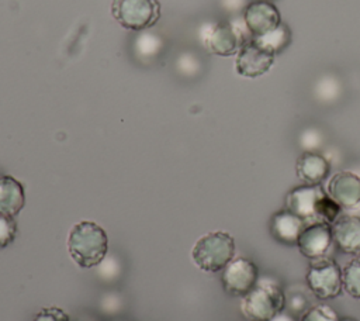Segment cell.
<instances>
[{
  "mask_svg": "<svg viewBox=\"0 0 360 321\" xmlns=\"http://www.w3.org/2000/svg\"><path fill=\"white\" fill-rule=\"evenodd\" d=\"M342 282L346 293L360 298V255L350 259L342 270Z\"/></svg>",
  "mask_w": 360,
  "mask_h": 321,
  "instance_id": "19",
  "label": "cell"
},
{
  "mask_svg": "<svg viewBox=\"0 0 360 321\" xmlns=\"http://www.w3.org/2000/svg\"><path fill=\"white\" fill-rule=\"evenodd\" d=\"M342 215V207L326 193L316 206V222L332 225Z\"/></svg>",
  "mask_w": 360,
  "mask_h": 321,
  "instance_id": "21",
  "label": "cell"
},
{
  "mask_svg": "<svg viewBox=\"0 0 360 321\" xmlns=\"http://www.w3.org/2000/svg\"><path fill=\"white\" fill-rule=\"evenodd\" d=\"M325 144V132L316 125H308L298 134V145L302 152H319Z\"/></svg>",
  "mask_w": 360,
  "mask_h": 321,
  "instance_id": "20",
  "label": "cell"
},
{
  "mask_svg": "<svg viewBox=\"0 0 360 321\" xmlns=\"http://www.w3.org/2000/svg\"><path fill=\"white\" fill-rule=\"evenodd\" d=\"M25 204V191L20 180L0 175V214L15 217Z\"/></svg>",
  "mask_w": 360,
  "mask_h": 321,
  "instance_id": "16",
  "label": "cell"
},
{
  "mask_svg": "<svg viewBox=\"0 0 360 321\" xmlns=\"http://www.w3.org/2000/svg\"><path fill=\"white\" fill-rule=\"evenodd\" d=\"M235 239L226 231H211L201 235L191 249L194 265L207 273L222 270L235 258Z\"/></svg>",
  "mask_w": 360,
  "mask_h": 321,
  "instance_id": "3",
  "label": "cell"
},
{
  "mask_svg": "<svg viewBox=\"0 0 360 321\" xmlns=\"http://www.w3.org/2000/svg\"><path fill=\"white\" fill-rule=\"evenodd\" d=\"M242 17L253 37L263 35L274 30L281 23L280 11L269 0L250 1L245 8Z\"/></svg>",
  "mask_w": 360,
  "mask_h": 321,
  "instance_id": "12",
  "label": "cell"
},
{
  "mask_svg": "<svg viewBox=\"0 0 360 321\" xmlns=\"http://www.w3.org/2000/svg\"><path fill=\"white\" fill-rule=\"evenodd\" d=\"M339 321H356V320L352 318V317H345V318H340Z\"/></svg>",
  "mask_w": 360,
  "mask_h": 321,
  "instance_id": "28",
  "label": "cell"
},
{
  "mask_svg": "<svg viewBox=\"0 0 360 321\" xmlns=\"http://www.w3.org/2000/svg\"><path fill=\"white\" fill-rule=\"evenodd\" d=\"M332 227L326 222L308 224L298 238V249L308 259L328 256L333 245Z\"/></svg>",
  "mask_w": 360,
  "mask_h": 321,
  "instance_id": "11",
  "label": "cell"
},
{
  "mask_svg": "<svg viewBox=\"0 0 360 321\" xmlns=\"http://www.w3.org/2000/svg\"><path fill=\"white\" fill-rule=\"evenodd\" d=\"M32 321H69L68 314L59 307L42 308Z\"/></svg>",
  "mask_w": 360,
  "mask_h": 321,
  "instance_id": "25",
  "label": "cell"
},
{
  "mask_svg": "<svg viewBox=\"0 0 360 321\" xmlns=\"http://www.w3.org/2000/svg\"><path fill=\"white\" fill-rule=\"evenodd\" d=\"M340 317L338 311L329 304L319 303L308 307L301 315L298 321H339Z\"/></svg>",
  "mask_w": 360,
  "mask_h": 321,
  "instance_id": "22",
  "label": "cell"
},
{
  "mask_svg": "<svg viewBox=\"0 0 360 321\" xmlns=\"http://www.w3.org/2000/svg\"><path fill=\"white\" fill-rule=\"evenodd\" d=\"M111 13L124 28L142 31L156 24L160 6L156 0H112Z\"/></svg>",
  "mask_w": 360,
  "mask_h": 321,
  "instance_id": "5",
  "label": "cell"
},
{
  "mask_svg": "<svg viewBox=\"0 0 360 321\" xmlns=\"http://www.w3.org/2000/svg\"><path fill=\"white\" fill-rule=\"evenodd\" d=\"M259 269L248 258L238 256L233 258L224 269H222V287L224 290L236 297L245 296L257 282Z\"/></svg>",
  "mask_w": 360,
  "mask_h": 321,
  "instance_id": "7",
  "label": "cell"
},
{
  "mask_svg": "<svg viewBox=\"0 0 360 321\" xmlns=\"http://www.w3.org/2000/svg\"><path fill=\"white\" fill-rule=\"evenodd\" d=\"M330 169L328 158L319 152H302L295 163V173L304 184H321Z\"/></svg>",
  "mask_w": 360,
  "mask_h": 321,
  "instance_id": "15",
  "label": "cell"
},
{
  "mask_svg": "<svg viewBox=\"0 0 360 321\" xmlns=\"http://www.w3.org/2000/svg\"><path fill=\"white\" fill-rule=\"evenodd\" d=\"M307 225L308 224L302 218L288 211L287 208L277 211L270 220V231L273 237L278 242L287 245H297L298 238Z\"/></svg>",
  "mask_w": 360,
  "mask_h": 321,
  "instance_id": "14",
  "label": "cell"
},
{
  "mask_svg": "<svg viewBox=\"0 0 360 321\" xmlns=\"http://www.w3.org/2000/svg\"><path fill=\"white\" fill-rule=\"evenodd\" d=\"M342 93H343L342 82L336 75H332V73H326L321 76L312 87V94L315 100L326 106L336 103L342 97Z\"/></svg>",
  "mask_w": 360,
  "mask_h": 321,
  "instance_id": "17",
  "label": "cell"
},
{
  "mask_svg": "<svg viewBox=\"0 0 360 321\" xmlns=\"http://www.w3.org/2000/svg\"><path fill=\"white\" fill-rule=\"evenodd\" d=\"M253 39L259 45H262L263 48L270 51L273 55H278L291 44L292 32H291L290 27L281 21L274 30H271L263 35L253 37Z\"/></svg>",
  "mask_w": 360,
  "mask_h": 321,
  "instance_id": "18",
  "label": "cell"
},
{
  "mask_svg": "<svg viewBox=\"0 0 360 321\" xmlns=\"http://www.w3.org/2000/svg\"><path fill=\"white\" fill-rule=\"evenodd\" d=\"M253 38L242 15H236L231 21L208 23L201 31L204 46L214 55L229 56Z\"/></svg>",
  "mask_w": 360,
  "mask_h": 321,
  "instance_id": "4",
  "label": "cell"
},
{
  "mask_svg": "<svg viewBox=\"0 0 360 321\" xmlns=\"http://www.w3.org/2000/svg\"><path fill=\"white\" fill-rule=\"evenodd\" d=\"M222 7L232 14H243L245 8L250 3L249 0H221Z\"/></svg>",
  "mask_w": 360,
  "mask_h": 321,
  "instance_id": "26",
  "label": "cell"
},
{
  "mask_svg": "<svg viewBox=\"0 0 360 321\" xmlns=\"http://www.w3.org/2000/svg\"><path fill=\"white\" fill-rule=\"evenodd\" d=\"M270 321H297L295 315H292L291 313H288L285 308L281 310L278 314H276Z\"/></svg>",
  "mask_w": 360,
  "mask_h": 321,
  "instance_id": "27",
  "label": "cell"
},
{
  "mask_svg": "<svg viewBox=\"0 0 360 321\" xmlns=\"http://www.w3.org/2000/svg\"><path fill=\"white\" fill-rule=\"evenodd\" d=\"M285 307V294L273 276H259L256 284L240 297V313L248 321H270Z\"/></svg>",
  "mask_w": 360,
  "mask_h": 321,
  "instance_id": "2",
  "label": "cell"
},
{
  "mask_svg": "<svg viewBox=\"0 0 360 321\" xmlns=\"http://www.w3.org/2000/svg\"><path fill=\"white\" fill-rule=\"evenodd\" d=\"M269 1H271V0H269Z\"/></svg>",
  "mask_w": 360,
  "mask_h": 321,
  "instance_id": "29",
  "label": "cell"
},
{
  "mask_svg": "<svg viewBox=\"0 0 360 321\" xmlns=\"http://www.w3.org/2000/svg\"><path fill=\"white\" fill-rule=\"evenodd\" d=\"M274 58L276 55L252 38L236 54V72L245 77H259L271 68Z\"/></svg>",
  "mask_w": 360,
  "mask_h": 321,
  "instance_id": "9",
  "label": "cell"
},
{
  "mask_svg": "<svg viewBox=\"0 0 360 321\" xmlns=\"http://www.w3.org/2000/svg\"><path fill=\"white\" fill-rule=\"evenodd\" d=\"M330 227L333 242L342 252L353 256L360 255V217L346 213Z\"/></svg>",
  "mask_w": 360,
  "mask_h": 321,
  "instance_id": "13",
  "label": "cell"
},
{
  "mask_svg": "<svg viewBox=\"0 0 360 321\" xmlns=\"http://www.w3.org/2000/svg\"><path fill=\"white\" fill-rule=\"evenodd\" d=\"M66 245L72 260L83 269L98 266L108 253L107 232L97 222L89 220L79 221L70 228Z\"/></svg>",
  "mask_w": 360,
  "mask_h": 321,
  "instance_id": "1",
  "label": "cell"
},
{
  "mask_svg": "<svg viewBox=\"0 0 360 321\" xmlns=\"http://www.w3.org/2000/svg\"><path fill=\"white\" fill-rule=\"evenodd\" d=\"M284 308L288 313H291L292 315H301L308 308L307 297L302 293H292L290 296H285V307Z\"/></svg>",
  "mask_w": 360,
  "mask_h": 321,
  "instance_id": "24",
  "label": "cell"
},
{
  "mask_svg": "<svg viewBox=\"0 0 360 321\" xmlns=\"http://www.w3.org/2000/svg\"><path fill=\"white\" fill-rule=\"evenodd\" d=\"M325 190L349 214L360 208V176L357 173L350 170L336 172L328 180Z\"/></svg>",
  "mask_w": 360,
  "mask_h": 321,
  "instance_id": "8",
  "label": "cell"
},
{
  "mask_svg": "<svg viewBox=\"0 0 360 321\" xmlns=\"http://www.w3.org/2000/svg\"><path fill=\"white\" fill-rule=\"evenodd\" d=\"M326 194V190L321 184H302L292 189L285 197V208L307 224L316 222V206L318 201Z\"/></svg>",
  "mask_w": 360,
  "mask_h": 321,
  "instance_id": "10",
  "label": "cell"
},
{
  "mask_svg": "<svg viewBox=\"0 0 360 321\" xmlns=\"http://www.w3.org/2000/svg\"><path fill=\"white\" fill-rule=\"evenodd\" d=\"M305 280L312 294L321 300L333 298L343 289L342 270L329 256L311 259Z\"/></svg>",
  "mask_w": 360,
  "mask_h": 321,
  "instance_id": "6",
  "label": "cell"
},
{
  "mask_svg": "<svg viewBox=\"0 0 360 321\" xmlns=\"http://www.w3.org/2000/svg\"><path fill=\"white\" fill-rule=\"evenodd\" d=\"M14 218L15 217L0 214V249L11 245L17 238L18 227Z\"/></svg>",
  "mask_w": 360,
  "mask_h": 321,
  "instance_id": "23",
  "label": "cell"
}]
</instances>
